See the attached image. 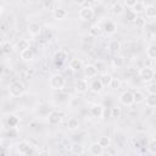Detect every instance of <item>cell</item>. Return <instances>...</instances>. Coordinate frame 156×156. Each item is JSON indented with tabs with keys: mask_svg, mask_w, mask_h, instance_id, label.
<instances>
[{
	"mask_svg": "<svg viewBox=\"0 0 156 156\" xmlns=\"http://www.w3.org/2000/svg\"><path fill=\"white\" fill-rule=\"evenodd\" d=\"M89 151L91 155L94 156H101L105 154V147L100 145L99 141H95V143H91L90 146H89Z\"/></svg>",
	"mask_w": 156,
	"mask_h": 156,
	"instance_id": "9c48e42d",
	"label": "cell"
},
{
	"mask_svg": "<svg viewBox=\"0 0 156 156\" xmlns=\"http://www.w3.org/2000/svg\"><path fill=\"white\" fill-rule=\"evenodd\" d=\"M71 152L73 155H83L84 154V146H82L80 144H73L71 146Z\"/></svg>",
	"mask_w": 156,
	"mask_h": 156,
	"instance_id": "83f0119b",
	"label": "cell"
},
{
	"mask_svg": "<svg viewBox=\"0 0 156 156\" xmlns=\"http://www.w3.org/2000/svg\"><path fill=\"white\" fill-rule=\"evenodd\" d=\"M54 17H55L56 20H63V18L67 17V11H66L65 9L58 7V9L54 10Z\"/></svg>",
	"mask_w": 156,
	"mask_h": 156,
	"instance_id": "603a6c76",
	"label": "cell"
},
{
	"mask_svg": "<svg viewBox=\"0 0 156 156\" xmlns=\"http://www.w3.org/2000/svg\"><path fill=\"white\" fill-rule=\"evenodd\" d=\"M23 90H24V87L21 82H13L10 84V88H9V93L12 98L21 96L23 94Z\"/></svg>",
	"mask_w": 156,
	"mask_h": 156,
	"instance_id": "3957f363",
	"label": "cell"
},
{
	"mask_svg": "<svg viewBox=\"0 0 156 156\" xmlns=\"http://www.w3.org/2000/svg\"><path fill=\"white\" fill-rule=\"evenodd\" d=\"M29 48V43H28V40H26V39H20L17 43H16V45H15V49L17 50V51H23V50H26V49H28Z\"/></svg>",
	"mask_w": 156,
	"mask_h": 156,
	"instance_id": "44dd1931",
	"label": "cell"
},
{
	"mask_svg": "<svg viewBox=\"0 0 156 156\" xmlns=\"http://www.w3.org/2000/svg\"><path fill=\"white\" fill-rule=\"evenodd\" d=\"M72 1H73V4L77 5V6H83V5L87 2V0H72Z\"/></svg>",
	"mask_w": 156,
	"mask_h": 156,
	"instance_id": "ab89813d",
	"label": "cell"
},
{
	"mask_svg": "<svg viewBox=\"0 0 156 156\" xmlns=\"http://www.w3.org/2000/svg\"><path fill=\"white\" fill-rule=\"evenodd\" d=\"M62 121V113L60 111H51L48 116V122L51 126H57Z\"/></svg>",
	"mask_w": 156,
	"mask_h": 156,
	"instance_id": "8992f818",
	"label": "cell"
},
{
	"mask_svg": "<svg viewBox=\"0 0 156 156\" xmlns=\"http://www.w3.org/2000/svg\"><path fill=\"white\" fill-rule=\"evenodd\" d=\"M134 104H141V102H144L145 101V94L143 93V91H140V90H135L134 93Z\"/></svg>",
	"mask_w": 156,
	"mask_h": 156,
	"instance_id": "cb8c5ba5",
	"label": "cell"
},
{
	"mask_svg": "<svg viewBox=\"0 0 156 156\" xmlns=\"http://www.w3.org/2000/svg\"><path fill=\"white\" fill-rule=\"evenodd\" d=\"M98 67H96V65H91V63H89V65H87L85 67H84V74L88 77V78H94L96 74H98Z\"/></svg>",
	"mask_w": 156,
	"mask_h": 156,
	"instance_id": "7c38bea8",
	"label": "cell"
},
{
	"mask_svg": "<svg viewBox=\"0 0 156 156\" xmlns=\"http://www.w3.org/2000/svg\"><path fill=\"white\" fill-rule=\"evenodd\" d=\"M89 89L93 91V93H101L102 91V89H104V85H102V83H101V80L100 79H94L93 82H91V84L89 85Z\"/></svg>",
	"mask_w": 156,
	"mask_h": 156,
	"instance_id": "9a60e30c",
	"label": "cell"
},
{
	"mask_svg": "<svg viewBox=\"0 0 156 156\" xmlns=\"http://www.w3.org/2000/svg\"><path fill=\"white\" fill-rule=\"evenodd\" d=\"M12 51V46L9 41H2L1 43V52L2 55H10V52Z\"/></svg>",
	"mask_w": 156,
	"mask_h": 156,
	"instance_id": "1f68e13d",
	"label": "cell"
},
{
	"mask_svg": "<svg viewBox=\"0 0 156 156\" xmlns=\"http://www.w3.org/2000/svg\"><path fill=\"white\" fill-rule=\"evenodd\" d=\"M20 56H21V58H22L23 61H30V60L34 58V51H33V49L28 48V49L21 51V52H20Z\"/></svg>",
	"mask_w": 156,
	"mask_h": 156,
	"instance_id": "2e32d148",
	"label": "cell"
},
{
	"mask_svg": "<svg viewBox=\"0 0 156 156\" xmlns=\"http://www.w3.org/2000/svg\"><path fill=\"white\" fill-rule=\"evenodd\" d=\"M38 154H49V150L48 149H40V150H38Z\"/></svg>",
	"mask_w": 156,
	"mask_h": 156,
	"instance_id": "b9f144b4",
	"label": "cell"
},
{
	"mask_svg": "<svg viewBox=\"0 0 156 156\" xmlns=\"http://www.w3.org/2000/svg\"><path fill=\"white\" fill-rule=\"evenodd\" d=\"M105 154H106V155H115V154H116V151H115L113 149H111V146H108V147H106Z\"/></svg>",
	"mask_w": 156,
	"mask_h": 156,
	"instance_id": "60d3db41",
	"label": "cell"
},
{
	"mask_svg": "<svg viewBox=\"0 0 156 156\" xmlns=\"http://www.w3.org/2000/svg\"><path fill=\"white\" fill-rule=\"evenodd\" d=\"M124 2L127 5V7H133L138 2V0H124Z\"/></svg>",
	"mask_w": 156,
	"mask_h": 156,
	"instance_id": "f35d334b",
	"label": "cell"
},
{
	"mask_svg": "<svg viewBox=\"0 0 156 156\" xmlns=\"http://www.w3.org/2000/svg\"><path fill=\"white\" fill-rule=\"evenodd\" d=\"M98 141H99V143H100V145H101V146H104L105 149H106V147H108V146L111 145V140H110V138H108V136H105V135H104V136H100Z\"/></svg>",
	"mask_w": 156,
	"mask_h": 156,
	"instance_id": "d6a6232c",
	"label": "cell"
},
{
	"mask_svg": "<svg viewBox=\"0 0 156 156\" xmlns=\"http://www.w3.org/2000/svg\"><path fill=\"white\" fill-rule=\"evenodd\" d=\"M93 17H94V10L90 5H85L79 10V18L82 21L88 22V21L93 20Z\"/></svg>",
	"mask_w": 156,
	"mask_h": 156,
	"instance_id": "7a4b0ae2",
	"label": "cell"
},
{
	"mask_svg": "<svg viewBox=\"0 0 156 156\" xmlns=\"http://www.w3.org/2000/svg\"><path fill=\"white\" fill-rule=\"evenodd\" d=\"M145 102L149 107H156V94H147V96L145 98Z\"/></svg>",
	"mask_w": 156,
	"mask_h": 156,
	"instance_id": "484cf974",
	"label": "cell"
},
{
	"mask_svg": "<svg viewBox=\"0 0 156 156\" xmlns=\"http://www.w3.org/2000/svg\"><path fill=\"white\" fill-rule=\"evenodd\" d=\"M87 2H88V5H90V4L94 2V0H87Z\"/></svg>",
	"mask_w": 156,
	"mask_h": 156,
	"instance_id": "7bdbcfd3",
	"label": "cell"
},
{
	"mask_svg": "<svg viewBox=\"0 0 156 156\" xmlns=\"http://www.w3.org/2000/svg\"><path fill=\"white\" fill-rule=\"evenodd\" d=\"M82 67H83V62L80 58H72L69 61V68L73 72H78L79 69H82Z\"/></svg>",
	"mask_w": 156,
	"mask_h": 156,
	"instance_id": "e0dca14e",
	"label": "cell"
},
{
	"mask_svg": "<svg viewBox=\"0 0 156 156\" xmlns=\"http://www.w3.org/2000/svg\"><path fill=\"white\" fill-rule=\"evenodd\" d=\"M132 9H133V13H135V15H140V13H143V12L145 11V5H144L143 2H140V1H138Z\"/></svg>",
	"mask_w": 156,
	"mask_h": 156,
	"instance_id": "4dcf8cb0",
	"label": "cell"
},
{
	"mask_svg": "<svg viewBox=\"0 0 156 156\" xmlns=\"http://www.w3.org/2000/svg\"><path fill=\"white\" fill-rule=\"evenodd\" d=\"M121 48H122L121 41H119V40H116V39L110 40L108 44H107V49H108L110 51H112V52H116V51L121 50Z\"/></svg>",
	"mask_w": 156,
	"mask_h": 156,
	"instance_id": "ac0fdd59",
	"label": "cell"
},
{
	"mask_svg": "<svg viewBox=\"0 0 156 156\" xmlns=\"http://www.w3.org/2000/svg\"><path fill=\"white\" fill-rule=\"evenodd\" d=\"M79 126H80V123H79L78 118H76V117L68 118V121H67V128L69 130H77L79 128Z\"/></svg>",
	"mask_w": 156,
	"mask_h": 156,
	"instance_id": "d6986e66",
	"label": "cell"
},
{
	"mask_svg": "<svg viewBox=\"0 0 156 156\" xmlns=\"http://www.w3.org/2000/svg\"><path fill=\"white\" fill-rule=\"evenodd\" d=\"M88 89H89V85H88V82L85 79L77 80V83H76V90H77V93L84 94V93L88 91Z\"/></svg>",
	"mask_w": 156,
	"mask_h": 156,
	"instance_id": "5bb4252c",
	"label": "cell"
},
{
	"mask_svg": "<svg viewBox=\"0 0 156 156\" xmlns=\"http://www.w3.org/2000/svg\"><path fill=\"white\" fill-rule=\"evenodd\" d=\"M49 84H50V88L54 89V90H62L65 84H66V80L63 78L62 74H58V73H55L50 77V80H49Z\"/></svg>",
	"mask_w": 156,
	"mask_h": 156,
	"instance_id": "6da1fadb",
	"label": "cell"
},
{
	"mask_svg": "<svg viewBox=\"0 0 156 156\" xmlns=\"http://www.w3.org/2000/svg\"><path fill=\"white\" fill-rule=\"evenodd\" d=\"M111 116L115 117V118L121 117V108H119L118 106H113V107L111 108Z\"/></svg>",
	"mask_w": 156,
	"mask_h": 156,
	"instance_id": "d590c367",
	"label": "cell"
},
{
	"mask_svg": "<svg viewBox=\"0 0 156 156\" xmlns=\"http://www.w3.org/2000/svg\"><path fill=\"white\" fill-rule=\"evenodd\" d=\"M89 111H90L91 117H94V118H102L104 112H105L104 106H102L101 104H94V105L90 107Z\"/></svg>",
	"mask_w": 156,
	"mask_h": 156,
	"instance_id": "52a82bcc",
	"label": "cell"
},
{
	"mask_svg": "<svg viewBox=\"0 0 156 156\" xmlns=\"http://www.w3.org/2000/svg\"><path fill=\"white\" fill-rule=\"evenodd\" d=\"M112 78H113V77H112L110 73H102L99 79L101 80V83H102L104 87H110V83H111Z\"/></svg>",
	"mask_w": 156,
	"mask_h": 156,
	"instance_id": "d4e9b609",
	"label": "cell"
},
{
	"mask_svg": "<svg viewBox=\"0 0 156 156\" xmlns=\"http://www.w3.org/2000/svg\"><path fill=\"white\" fill-rule=\"evenodd\" d=\"M119 102L122 105H126V106H132L134 104V94L129 90L123 91L119 95Z\"/></svg>",
	"mask_w": 156,
	"mask_h": 156,
	"instance_id": "5b68a950",
	"label": "cell"
},
{
	"mask_svg": "<svg viewBox=\"0 0 156 156\" xmlns=\"http://www.w3.org/2000/svg\"><path fill=\"white\" fill-rule=\"evenodd\" d=\"M139 77L141 78L143 82L149 83V82H151V80L154 79L155 72H154V69L150 68V67H143V68L139 71Z\"/></svg>",
	"mask_w": 156,
	"mask_h": 156,
	"instance_id": "277c9868",
	"label": "cell"
},
{
	"mask_svg": "<svg viewBox=\"0 0 156 156\" xmlns=\"http://www.w3.org/2000/svg\"><path fill=\"white\" fill-rule=\"evenodd\" d=\"M67 57H68V55H67V52L63 51V50H58V51L55 54V56H54L55 61H58V62H65Z\"/></svg>",
	"mask_w": 156,
	"mask_h": 156,
	"instance_id": "4316f807",
	"label": "cell"
},
{
	"mask_svg": "<svg viewBox=\"0 0 156 156\" xmlns=\"http://www.w3.org/2000/svg\"><path fill=\"white\" fill-rule=\"evenodd\" d=\"M146 56L151 60H156V44H150L146 49Z\"/></svg>",
	"mask_w": 156,
	"mask_h": 156,
	"instance_id": "7402d4cb",
	"label": "cell"
},
{
	"mask_svg": "<svg viewBox=\"0 0 156 156\" xmlns=\"http://www.w3.org/2000/svg\"><path fill=\"white\" fill-rule=\"evenodd\" d=\"M104 30L106 34H115L117 32V24L113 21H106L104 23Z\"/></svg>",
	"mask_w": 156,
	"mask_h": 156,
	"instance_id": "4fadbf2b",
	"label": "cell"
},
{
	"mask_svg": "<svg viewBox=\"0 0 156 156\" xmlns=\"http://www.w3.org/2000/svg\"><path fill=\"white\" fill-rule=\"evenodd\" d=\"M100 34H101V28H100L99 26L94 24V26H91V27L89 28V35H90V37L98 38Z\"/></svg>",
	"mask_w": 156,
	"mask_h": 156,
	"instance_id": "f546056e",
	"label": "cell"
},
{
	"mask_svg": "<svg viewBox=\"0 0 156 156\" xmlns=\"http://www.w3.org/2000/svg\"><path fill=\"white\" fill-rule=\"evenodd\" d=\"M134 24L136 27H144L145 26V20L141 18V17H136V18H134Z\"/></svg>",
	"mask_w": 156,
	"mask_h": 156,
	"instance_id": "8d00e7d4",
	"label": "cell"
},
{
	"mask_svg": "<svg viewBox=\"0 0 156 156\" xmlns=\"http://www.w3.org/2000/svg\"><path fill=\"white\" fill-rule=\"evenodd\" d=\"M5 123L7 128H17V126L20 124V118L15 115H9L5 117Z\"/></svg>",
	"mask_w": 156,
	"mask_h": 156,
	"instance_id": "30bf717a",
	"label": "cell"
},
{
	"mask_svg": "<svg viewBox=\"0 0 156 156\" xmlns=\"http://www.w3.org/2000/svg\"><path fill=\"white\" fill-rule=\"evenodd\" d=\"M147 150H149L150 154L156 155V138H154V139H151V140L149 141V144H147Z\"/></svg>",
	"mask_w": 156,
	"mask_h": 156,
	"instance_id": "836d02e7",
	"label": "cell"
},
{
	"mask_svg": "<svg viewBox=\"0 0 156 156\" xmlns=\"http://www.w3.org/2000/svg\"><path fill=\"white\" fill-rule=\"evenodd\" d=\"M28 33H29L30 35H33V37L39 35V34L41 33V27H40V24L37 23V22H30V23L28 24Z\"/></svg>",
	"mask_w": 156,
	"mask_h": 156,
	"instance_id": "8fae6325",
	"label": "cell"
},
{
	"mask_svg": "<svg viewBox=\"0 0 156 156\" xmlns=\"http://www.w3.org/2000/svg\"><path fill=\"white\" fill-rule=\"evenodd\" d=\"M121 84H122V82L118 78H112V80L110 83V88L116 90V89H119L121 88Z\"/></svg>",
	"mask_w": 156,
	"mask_h": 156,
	"instance_id": "e575fe53",
	"label": "cell"
},
{
	"mask_svg": "<svg viewBox=\"0 0 156 156\" xmlns=\"http://www.w3.org/2000/svg\"><path fill=\"white\" fill-rule=\"evenodd\" d=\"M111 12L113 15H121L123 12V5L121 2H115L111 6Z\"/></svg>",
	"mask_w": 156,
	"mask_h": 156,
	"instance_id": "f1b7e54d",
	"label": "cell"
},
{
	"mask_svg": "<svg viewBox=\"0 0 156 156\" xmlns=\"http://www.w3.org/2000/svg\"><path fill=\"white\" fill-rule=\"evenodd\" d=\"M144 13H145V16L147 18H155L156 17V6L155 5H147V6H145Z\"/></svg>",
	"mask_w": 156,
	"mask_h": 156,
	"instance_id": "ffe728a7",
	"label": "cell"
},
{
	"mask_svg": "<svg viewBox=\"0 0 156 156\" xmlns=\"http://www.w3.org/2000/svg\"><path fill=\"white\" fill-rule=\"evenodd\" d=\"M146 90H147L149 94H156V83L149 84L147 88H146Z\"/></svg>",
	"mask_w": 156,
	"mask_h": 156,
	"instance_id": "74e56055",
	"label": "cell"
},
{
	"mask_svg": "<svg viewBox=\"0 0 156 156\" xmlns=\"http://www.w3.org/2000/svg\"><path fill=\"white\" fill-rule=\"evenodd\" d=\"M17 152L20 155H29L32 154V146L28 141H20L17 144Z\"/></svg>",
	"mask_w": 156,
	"mask_h": 156,
	"instance_id": "ba28073f",
	"label": "cell"
}]
</instances>
